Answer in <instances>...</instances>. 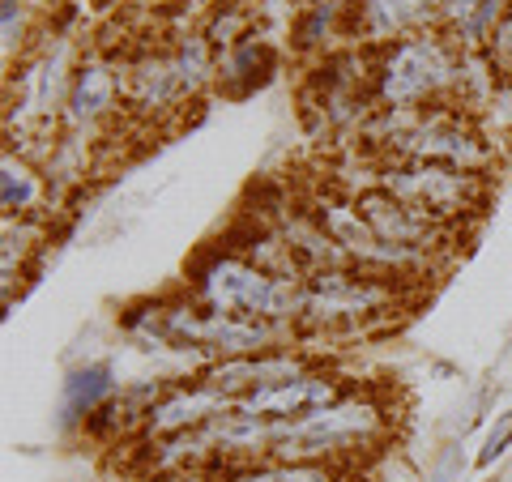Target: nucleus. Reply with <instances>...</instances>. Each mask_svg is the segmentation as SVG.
Instances as JSON below:
<instances>
[{
	"instance_id": "obj_22",
	"label": "nucleus",
	"mask_w": 512,
	"mask_h": 482,
	"mask_svg": "<svg viewBox=\"0 0 512 482\" xmlns=\"http://www.w3.org/2000/svg\"><path fill=\"white\" fill-rule=\"evenodd\" d=\"M116 325H120V333L128 337V342L141 350V355H158V359L175 355L171 333H167V316H163V295H146V299L124 303Z\"/></svg>"
},
{
	"instance_id": "obj_14",
	"label": "nucleus",
	"mask_w": 512,
	"mask_h": 482,
	"mask_svg": "<svg viewBox=\"0 0 512 482\" xmlns=\"http://www.w3.org/2000/svg\"><path fill=\"white\" fill-rule=\"evenodd\" d=\"M124 384L116 380V363L111 359H86L73 363L60 380V401H56V427L60 431H82L90 414H99Z\"/></svg>"
},
{
	"instance_id": "obj_17",
	"label": "nucleus",
	"mask_w": 512,
	"mask_h": 482,
	"mask_svg": "<svg viewBox=\"0 0 512 482\" xmlns=\"http://www.w3.org/2000/svg\"><path fill=\"white\" fill-rule=\"evenodd\" d=\"M291 52L320 60L338 52V39L350 43V0H303L291 13Z\"/></svg>"
},
{
	"instance_id": "obj_19",
	"label": "nucleus",
	"mask_w": 512,
	"mask_h": 482,
	"mask_svg": "<svg viewBox=\"0 0 512 482\" xmlns=\"http://www.w3.org/2000/svg\"><path fill=\"white\" fill-rule=\"evenodd\" d=\"M508 9H512V0H444L436 26L461 52H483Z\"/></svg>"
},
{
	"instance_id": "obj_25",
	"label": "nucleus",
	"mask_w": 512,
	"mask_h": 482,
	"mask_svg": "<svg viewBox=\"0 0 512 482\" xmlns=\"http://www.w3.org/2000/svg\"><path fill=\"white\" fill-rule=\"evenodd\" d=\"M0 47H5V60L9 64H18L30 52L26 0H0Z\"/></svg>"
},
{
	"instance_id": "obj_8",
	"label": "nucleus",
	"mask_w": 512,
	"mask_h": 482,
	"mask_svg": "<svg viewBox=\"0 0 512 482\" xmlns=\"http://www.w3.org/2000/svg\"><path fill=\"white\" fill-rule=\"evenodd\" d=\"M188 107H205V103H192L184 94L167 43L124 47V120L154 128L180 120Z\"/></svg>"
},
{
	"instance_id": "obj_12",
	"label": "nucleus",
	"mask_w": 512,
	"mask_h": 482,
	"mask_svg": "<svg viewBox=\"0 0 512 482\" xmlns=\"http://www.w3.org/2000/svg\"><path fill=\"white\" fill-rule=\"evenodd\" d=\"M444 0H350V43L367 47H389L406 35H419L440 22Z\"/></svg>"
},
{
	"instance_id": "obj_6",
	"label": "nucleus",
	"mask_w": 512,
	"mask_h": 482,
	"mask_svg": "<svg viewBox=\"0 0 512 482\" xmlns=\"http://www.w3.org/2000/svg\"><path fill=\"white\" fill-rule=\"evenodd\" d=\"M376 188L393 192L397 201L414 205L419 214H427L431 222H440L444 231L466 227L470 218H478L487 210L491 197V175L478 171H461L448 163H414V158H384Z\"/></svg>"
},
{
	"instance_id": "obj_26",
	"label": "nucleus",
	"mask_w": 512,
	"mask_h": 482,
	"mask_svg": "<svg viewBox=\"0 0 512 482\" xmlns=\"http://www.w3.org/2000/svg\"><path fill=\"white\" fill-rule=\"evenodd\" d=\"M508 453H512V406L500 410V414L491 419L487 436H483V444H478V453H474V470L487 474V470H495V465H500Z\"/></svg>"
},
{
	"instance_id": "obj_2",
	"label": "nucleus",
	"mask_w": 512,
	"mask_h": 482,
	"mask_svg": "<svg viewBox=\"0 0 512 482\" xmlns=\"http://www.w3.org/2000/svg\"><path fill=\"white\" fill-rule=\"evenodd\" d=\"M363 150L384 158H414V163H448L461 171L491 175L495 167V141L487 133V120L470 116L453 103H436L427 111H380L367 120Z\"/></svg>"
},
{
	"instance_id": "obj_1",
	"label": "nucleus",
	"mask_w": 512,
	"mask_h": 482,
	"mask_svg": "<svg viewBox=\"0 0 512 482\" xmlns=\"http://www.w3.org/2000/svg\"><path fill=\"white\" fill-rule=\"evenodd\" d=\"M410 286L367 269H320L303 278V303L295 320V342L320 350L325 342H355L406 308Z\"/></svg>"
},
{
	"instance_id": "obj_18",
	"label": "nucleus",
	"mask_w": 512,
	"mask_h": 482,
	"mask_svg": "<svg viewBox=\"0 0 512 482\" xmlns=\"http://www.w3.org/2000/svg\"><path fill=\"white\" fill-rule=\"evenodd\" d=\"M278 64L282 56L261 35L235 43L231 52H218V94L222 99H252L256 90H265L278 77Z\"/></svg>"
},
{
	"instance_id": "obj_29",
	"label": "nucleus",
	"mask_w": 512,
	"mask_h": 482,
	"mask_svg": "<svg viewBox=\"0 0 512 482\" xmlns=\"http://www.w3.org/2000/svg\"><path fill=\"white\" fill-rule=\"evenodd\" d=\"M461 474V453H457V444H448L440 448V461L431 465V482H453Z\"/></svg>"
},
{
	"instance_id": "obj_7",
	"label": "nucleus",
	"mask_w": 512,
	"mask_h": 482,
	"mask_svg": "<svg viewBox=\"0 0 512 482\" xmlns=\"http://www.w3.org/2000/svg\"><path fill=\"white\" fill-rule=\"evenodd\" d=\"M120 120H124V52L94 43L77 56L60 128L103 141L107 133H116Z\"/></svg>"
},
{
	"instance_id": "obj_27",
	"label": "nucleus",
	"mask_w": 512,
	"mask_h": 482,
	"mask_svg": "<svg viewBox=\"0 0 512 482\" xmlns=\"http://www.w3.org/2000/svg\"><path fill=\"white\" fill-rule=\"evenodd\" d=\"M483 56L491 60V69L504 77V82H512V9L504 13V22L495 26V35L491 43L483 47Z\"/></svg>"
},
{
	"instance_id": "obj_5",
	"label": "nucleus",
	"mask_w": 512,
	"mask_h": 482,
	"mask_svg": "<svg viewBox=\"0 0 512 482\" xmlns=\"http://www.w3.org/2000/svg\"><path fill=\"white\" fill-rule=\"evenodd\" d=\"M461 47L440 26L406 35L372 52V99L380 111H427L436 103H453Z\"/></svg>"
},
{
	"instance_id": "obj_11",
	"label": "nucleus",
	"mask_w": 512,
	"mask_h": 482,
	"mask_svg": "<svg viewBox=\"0 0 512 482\" xmlns=\"http://www.w3.org/2000/svg\"><path fill=\"white\" fill-rule=\"evenodd\" d=\"M355 201H359L363 218L372 222V231L384 239V244H393V248L423 252V256H436V261H444L448 248L461 239L457 231H444L440 222H431L427 214H419L406 201H397L393 192H384V188H367V192H359Z\"/></svg>"
},
{
	"instance_id": "obj_3",
	"label": "nucleus",
	"mask_w": 512,
	"mask_h": 482,
	"mask_svg": "<svg viewBox=\"0 0 512 482\" xmlns=\"http://www.w3.org/2000/svg\"><path fill=\"white\" fill-rule=\"evenodd\" d=\"M389 436H393V401L376 384H350L338 401H329L325 410L308 414V419L274 423L269 457L320 461L350 470L363 453H376Z\"/></svg>"
},
{
	"instance_id": "obj_28",
	"label": "nucleus",
	"mask_w": 512,
	"mask_h": 482,
	"mask_svg": "<svg viewBox=\"0 0 512 482\" xmlns=\"http://www.w3.org/2000/svg\"><path fill=\"white\" fill-rule=\"evenodd\" d=\"M487 120L500 128V133L512 137V82H504L500 90H495V103H491V111H487Z\"/></svg>"
},
{
	"instance_id": "obj_20",
	"label": "nucleus",
	"mask_w": 512,
	"mask_h": 482,
	"mask_svg": "<svg viewBox=\"0 0 512 482\" xmlns=\"http://www.w3.org/2000/svg\"><path fill=\"white\" fill-rule=\"evenodd\" d=\"M171 60L180 73V86L192 103H205V94H218V47L197 30H180L171 35Z\"/></svg>"
},
{
	"instance_id": "obj_13",
	"label": "nucleus",
	"mask_w": 512,
	"mask_h": 482,
	"mask_svg": "<svg viewBox=\"0 0 512 482\" xmlns=\"http://www.w3.org/2000/svg\"><path fill=\"white\" fill-rule=\"evenodd\" d=\"M235 401L218 397L214 389H205V384L192 376V380H175L167 384L158 401L146 410V423H141V436L137 444H150V440H171V436H184V431H197L205 427L218 414H227Z\"/></svg>"
},
{
	"instance_id": "obj_15",
	"label": "nucleus",
	"mask_w": 512,
	"mask_h": 482,
	"mask_svg": "<svg viewBox=\"0 0 512 482\" xmlns=\"http://www.w3.org/2000/svg\"><path fill=\"white\" fill-rule=\"evenodd\" d=\"M0 210H5V218H47V222L64 214L47 171L18 150H5V158H0Z\"/></svg>"
},
{
	"instance_id": "obj_9",
	"label": "nucleus",
	"mask_w": 512,
	"mask_h": 482,
	"mask_svg": "<svg viewBox=\"0 0 512 482\" xmlns=\"http://www.w3.org/2000/svg\"><path fill=\"white\" fill-rule=\"evenodd\" d=\"M325 363L320 350H308V346H278V350H261V355H239V359H214V363H201L197 380L205 389H214L218 397L227 401H244L252 397L256 389H269L278 380H291V376H303L312 367Z\"/></svg>"
},
{
	"instance_id": "obj_24",
	"label": "nucleus",
	"mask_w": 512,
	"mask_h": 482,
	"mask_svg": "<svg viewBox=\"0 0 512 482\" xmlns=\"http://www.w3.org/2000/svg\"><path fill=\"white\" fill-rule=\"evenodd\" d=\"M201 35L210 39L218 52H231L235 43L256 35V9L244 0H214L210 13L201 18Z\"/></svg>"
},
{
	"instance_id": "obj_16",
	"label": "nucleus",
	"mask_w": 512,
	"mask_h": 482,
	"mask_svg": "<svg viewBox=\"0 0 512 482\" xmlns=\"http://www.w3.org/2000/svg\"><path fill=\"white\" fill-rule=\"evenodd\" d=\"M222 244H227L231 252H239L244 261L261 265V269H269V273H278V278H299V282H303V269H299V261H295L291 244H286L282 231H278L269 218H261V214L239 210L231 227L222 231Z\"/></svg>"
},
{
	"instance_id": "obj_10",
	"label": "nucleus",
	"mask_w": 512,
	"mask_h": 482,
	"mask_svg": "<svg viewBox=\"0 0 512 482\" xmlns=\"http://www.w3.org/2000/svg\"><path fill=\"white\" fill-rule=\"evenodd\" d=\"M346 389H350V380L338 372V367L320 363L303 376L278 380V384H269V389H256L252 397L235 401V406L244 414H252V419H265V423H299V419H308V414L325 410L329 401H338Z\"/></svg>"
},
{
	"instance_id": "obj_4",
	"label": "nucleus",
	"mask_w": 512,
	"mask_h": 482,
	"mask_svg": "<svg viewBox=\"0 0 512 482\" xmlns=\"http://www.w3.org/2000/svg\"><path fill=\"white\" fill-rule=\"evenodd\" d=\"M184 291L214 312H231V316H252V320H269V325H291L299 320V303H303V282L299 278H278L261 265L244 261L239 252L227 244H205L184 269Z\"/></svg>"
},
{
	"instance_id": "obj_21",
	"label": "nucleus",
	"mask_w": 512,
	"mask_h": 482,
	"mask_svg": "<svg viewBox=\"0 0 512 482\" xmlns=\"http://www.w3.org/2000/svg\"><path fill=\"white\" fill-rule=\"evenodd\" d=\"M350 470L342 465H320V461H282V457H261V461H239L222 465L214 482H342Z\"/></svg>"
},
{
	"instance_id": "obj_23",
	"label": "nucleus",
	"mask_w": 512,
	"mask_h": 482,
	"mask_svg": "<svg viewBox=\"0 0 512 482\" xmlns=\"http://www.w3.org/2000/svg\"><path fill=\"white\" fill-rule=\"evenodd\" d=\"M52 244L47 218H5V244H0V269H5V295H13V278L30 273V261Z\"/></svg>"
}]
</instances>
